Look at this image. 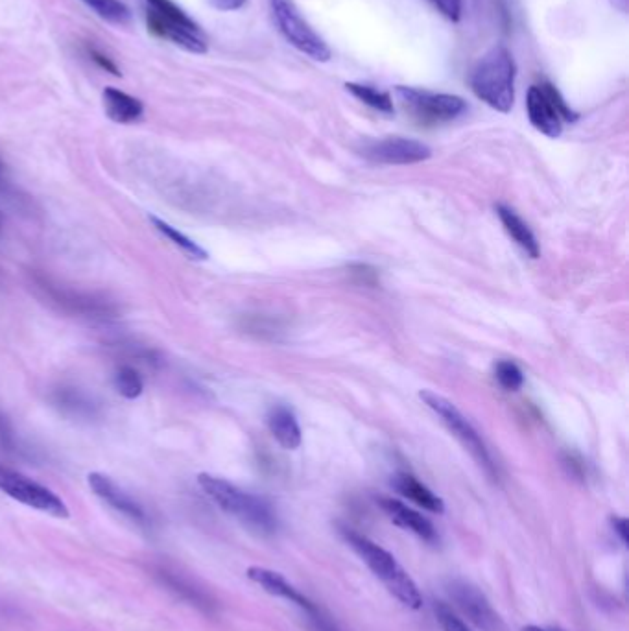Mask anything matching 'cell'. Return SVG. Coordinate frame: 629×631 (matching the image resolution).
<instances>
[{
  "mask_svg": "<svg viewBox=\"0 0 629 631\" xmlns=\"http://www.w3.org/2000/svg\"><path fill=\"white\" fill-rule=\"evenodd\" d=\"M198 484L203 493L224 512L233 515L244 526L262 536H272L279 528V517L272 504L259 495L237 488L224 478L202 473Z\"/></svg>",
  "mask_w": 629,
  "mask_h": 631,
  "instance_id": "cell-1",
  "label": "cell"
},
{
  "mask_svg": "<svg viewBox=\"0 0 629 631\" xmlns=\"http://www.w3.org/2000/svg\"><path fill=\"white\" fill-rule=\"evenodd\" d=\"M342 536L349 547L357 552L358 558L368 565L369 571L379 578L404 608L421 609L423 596L419 593V587L393 554L351 528H342Z\"/></svg>",
  "mask_w": 629,
  "mask_h": 631,
  "instance_id": "cell-2",
  "label": "cell"
},
{
  "mask_svg": "<svg viewBox=\"0 0 629 631\" xmlns=\"http://www.w3.org/2000/svg\"><path fill=\"white\" fill-rule=\"evenodd\" d=\"M515 76L517 65L510 50L504 45H497L476 61L469 76V85L489 108L510 113L515 102Z\"/></svg>",
  "mask_w": 629,
  "mask_h": 631,
  "instance_id": "cell-3",
  "label": "cell"
},
{
  "mask_svg": "<svg viewBox=\"0 0 629 631\" xmlns=\"http://www.w3.org/2000/svg\"><path fill=\"white\" fill-rule=\"evenodd\" d=\"M268 2H270L273 23L292 47L297 48L310 60L320 61V63L331 60L333 56L331 47L305 21V17L297 10L294 0H268Z\"/></svg>",
  "mask_w": 629,
  "mask_h": 631,
  "instance_id": "cell-4",
  "label": "cell"
},
{
  "mask_svg": "<svg viewBox=\"0 0 629 631\" xmlns=\"http://www.w3.org/2000/svg\"><path fill=\"white\" fill-rule=\"evenodd\" d=\"M395 98L412 119L425 126L451 122L467 111V102L460 96L432 93L408 85H397Z\"/></svg>",
  "mask_w": 629,
  "mask_h": 631,
  "instance_id": "cell-5",
  "label": "cell"
},
{
  "mask_svg": "<svg viewBox=\"0 0 629 631\" xmlns=\"http://www.w3.org/2000/svg\"><path fill=\"white\" fill-rule=\"evenodd\" d=\"M419 397L423 399V403L440 417L443 421V425L447 429L451 430L454 434V438L462 443L463 447L471 453V456L475 458L478 465L486 471L489 477L497 478V467L493 464V458L487 451L486 443L480 438V434L476 432L475 427L467 421V417L463 416L462 412L452 405L449 399L441 397L438 393L430 392V390H423L419 393Z\"/></svg>",
  "mask_w": 629,
  "mask_h": 631,
  "instance_id": "cell-6",
  "label": "cell"
},
{
  "mask_svg": "<svg viewBox=\"0 0 629 631\" xmlns=\"http://www.w3.org/2000/svg\"><path fill=\"white\" fill-rule=\"evenodd\" d=\"M526 109L535 130L552 139L563 133L565 122L578 120V113L569 108L558 89L548 82L532 85L528 89Z\"/></svg>",
  "mask_w": 629,
  "mask_h": 631,
  "instance_id": "cell-7",
  "label": "cell"
},
{
  "mask_svg": "<svg viewBox=\"0 0 629 631\" xmlns=\"http://www.w3.org/2000/svg\"><path fill=\"white\" fill-rule=\"evenodd\" d=\"M0 491L12 497L13 501L21 502L37 512L48 513L60 519H67L71 515L67 504L52 489L4 464H0Z\"/></svg>",
  "mask_w": 629,
  "mask_h": 631,
  "instance_id": "cell-8",
  "label": "cell"
},
{
  "mask_svg": "<svg viewBox=\"0 0 629 631\" xmlns=\"http://www.w3.org/2000/svg\"><path fill=\"white\" fill-rule=\"evenodd\" d=\"M248 578L253 584L262 587L268 595L279 596V598H285L288 602L296 604L297 608L307 613V617L316 626V630L338 631V628L333 624V620L329 619L307 596L301 595L296 587L286 580L283 574L264 569V567H250L248 569Z\"/></svg>",
  "mask_w": 629,
  "mask_h": 631,
  "instance_id": "cell-9",
  "label": "cell"
},
{
  "mask_svg": "<svg viewBox=\"0 0 629 631\" xmlns=\"http://www.w3.org/2000/svg\"><path fill=\"white\" fill-rule=\"evenodd\" d=\"M447 593L452 604L462 611L469 622H473L478 630L508 631L499 613L491 608L489 600L476 589L475 585L465 580H452L447 585Z\"/></svg>",
  "mask_w": 629,
  "mask_h": 631,
  "instance_id": "cell-10",
  "label": "cell"
},
{
  "mask_svg": "<svg viewBox=\"0 0 629 631\" xmlns=\"http://www.w3.org/2000/svg\"><path fill=\"white\" fill-rule=\"evenodd\" d=\"M360 154L380 165H416L430 159L432 150L427 144L419 143L416 139L386 137L379 141L364 143Z\"/></svg>",
  "mask_w": 629,
  "mask_h": 631,
  "instance_id": "cell-11",
  "label": "cell"
},
{
  "mask_svg": "<svg viewBox=\"0 0 629 631\" xmlns=\"http://www.w3.org/2000/svg\"><path fill=\"white\" fill-rule=\"evenodd\" d=\"M87 482H89V488L93 489L96 497L109 504L113 510L122 513L124 517H128L133 523L148 526L150 519H148L146 510L131 497L128 491L120 488L113 478L102 475V473H91L87 477Z\"/></svg>",
  "mask_w": 629,
  "mask_h": 631,
  "instance_id": "cell-12",
  "label": "cell"
},
{
  "mask_svg": "<svg viewBox=\"0 0 629 631\" xmlns=\"http://www.w3.org/2000/svg\"><path fill=\"white\" fill-rule=\"evenodd\" d=\"M148 28L154 32L155 36L165 37L190 54H205L207 52V41L203 37L200 26L198 28L183 26V24L170 21L159 13L148 10Z\"/></svg>",
  "mask_w": 629,
  "mask_h": 631,
  "instance_id": "cell-13",
  "label": "cell"
},
{
  "mask_svg": "<svg viewBox=\"0 0 629 631\" xmlns=\"http://www.w3.org/2000/svg\"><path fill=\"white\" fill-rule=\"evenodd\" d=\"M379 504L382 512L390 517L392 523L401 526L404 530H410L412 534H416L417 537H421L423 541H428V543H436L438 541V532H436L434 524L430 523L425 515L408 508L401 501L388 499V497L379 499Z\"/></svg>",
  "mask_w": 629,
  "mask_h": 631,
  "instance_id": "cell-14",
  "label": "cell"
},
{
  "mask_svg": "<svg viewBox=\"0 0 629 631\" xmlns=\"http://www.w3.org/2000/svg\"><path fill=\"white\" fill-rule=\"evenodd\" d=\"M104 111L107 119L117 122V124H131L143 117V102L135 96L128 95L115 87H106L102 93Z\"/></svg>",
  "mask_w": 629,
  "mask_h": 631,
  "instance_id": "cell-15",
  "label": "cell"
},
{
  "mask_svg": "<svg viewBox=\"0 0 629 631\" xmlns=\"http://www.w3.org/2000/svg\"><path fill=\"white\" fill-rule=\"evenodd\" d=\"M266 421H268V429L272 432L273 438L283 449L294 451L301 445V429L290 408L283 405L272 406Z\"/></svg>",
  "mask_w": 629,
  "mask_h": 631,
  "instance_id": "cell-16",
  "label": "cell"
},
{
  "mask_svg": "<svg viewBox=\"0 0 629 631\" xmlns=\"http://www.w3.org/2000/svg\"><path fill=\"white\" fill-rule=\"evenodd\" d=\"M392 486L395 491H399L408 501L416 502L417 506L425 508L428 512L443 513L445 504L436 493L421 484L414 475L410 473H397L392 478Z\"/></svg>",
  "mask_w": 629,
  "mask_h": 631,
  "instance_id": "cell-17",
  "label": "cell"
},
{
  "mask_svg": "<svg viewBox=\"0 0 629 631\" xmlns=\"http://www.w3.org/2000/svg\"><path fill=\"white\" fill-rule=\"evenodd\" d=\"M497 215H499L500 222L506 229V233L510 235L511 239L515 240V244L526 255H530L532 259H537L539 257V242L535 239L532 229L524 224L523 218L517 215L510 207L502 205V203L497 205Z\"/></svg>",
  "mask_w": 629,
  "mask_h": 631,
  "instance_id": "cell-18",
  "label": "cell"
},
{
  "mask_svg": "<svg viewBox=\"0 0 629 631\" xmlns=\"http://www.w3.org/2000/svg\"><path fill=\"white\" fill-rule=\"evenodd\" d=\"M157 574H159V578L163 580V584L167 585L170 591H174L176 595L190 602L192 606H198V608L203 609L211 608L209 596L205 595L202 589H198L196 585L190 584V580L183 578L178 572L161 569Z\"/></svg>",
  "mask_w": 629,
  "mask_h": 631,
  "instance_id": "cell-19",
  "label": "cell"
},
{
  "mask_svg": "<svg viewBox=\"0 0 629 631\" xmlns=\"http://www.w3.org/2000/svg\"><path fill=\"white\" fill-rule=\"evenodd\" d=\"M150 222L154 224L155 229H157L163 237H167L174 246H178L179 250L183 251V253H187L190 259L205 261V259L209 257L207 251L203 250L202 246H198L194 240L189 239L185 233H181L176 227L170 226L165 220H161V218H157V216H150Z\"/></svg>",
  "mask_w": 629,
  "mask_h": 631,
  "instance_id": "cell-20",
  "label": "cell"
},
{
  "mask_svg": "<svg viewBox=\"0 0 629 631\" xmlns=\"http://www.w3.org/2000/svg\"><path fill=\"white\" fill-rule=\"evenodd\" d=\"M345 89L355 98H358L362 104H366L369 108L377 109L380 113L392 115L393 111H395L393 98L386 91H379V89H375L371 85L353 84V82H347Z\"/></svg>",
  "mask_w": 629,
  "mask_h": 631,
  "instance_id": "cell-21",
  "label": "cell"
},
{
  "mask_svg": "<svg viewBox=\"0 0 629 631\" xmlns=\"http://www.w3.org/2000/svg\"><path fill=\"white\" fill-rule=\"evenodd\" d=\"M54 403L71 416L89 417L93 416V412H95L93 403L76 388H60L54 395Z\"/></svg>",
  "mask_w": 629,
  "mask_h": 631,
  "instance_id": "cell-22",
  "label": "cell"
},
{
  "mask_svg": "<svg viewBox=\"0 0 629 631\" xmlns=\"http://www.w3.org/2000/svg\"><path fill=\"white\" fill-rule=\"evenodd\" d=\"M93 12L107 23L126 26L131 23L130 8L120 0H82Z\"/></svg>",
  "mask_w": 629,
  "mask_h": 631,
  "instance_id": "cell-23",
  "label": "cell"
},
{
  "mask_svg": "<svg viewBox=\"0 0 629 631\" xmlns=\"http://www.w3.org/2000/svg\"><path fill=\"white\" fill-rule=\"evenodd\" d=\"M113 384H115V390L124 399H130V401L141 397L144 392L143 377L139 375V371L131 368V366H120L119 370L115 371Z\"/></svg>",
  "mask_w": 629,
  "mask_h": 631,
  "instance_id": "cell-24",
  "label": "cell"
},
{
  "mask_svg": "<svg viewBox=\"0 0 629 631\" xmlns=\"http://www.w3.org/2000/svg\"><path fill=\"white\" fill-rule=\"evenodd\" d=\"M495 377H497L500 386L508 392H517L524 382L523 371L515 362H510V360H500L495 364Z\"/></svg>",
  "mask_w": 629,
  "mask_h": 631,
  "instance_id": "cell-25",
  "label": "cell"
},
{
  "mask_svg": "<svg viewBox=\"0 0 629 631\" xmlns=\"http://www.w3.org/2000/svg\"><path fill=\"white\" fill-rule=\"evenodd\" d=\"M148 4H150L152 12L159 13V15L167 17L170 21H174V23L190 26V28H198V24L194 23L189 15L183 12L178 4H174L172 0H148Z\"/></svg>",
  "mask_w": 629,
  "mask_h": 631,
  "instance_id": "cell-26",
  "label": "cell"
},
{
  "mask_svg": "<svg viewBox=\"0 0 629 631\" xmlns=\"http://www.w3.org/2000/svg\"><path fill=\"white\" fill-rule=\"evenodd\" d=\"M436 617H438V622H440L441 630L443 631H471L469 630V626L463 622L458 615H454L452 613V609L447 606V604H443V602H438L436 604Z\"/></svg>",
  "mask_w": 629,
  "mask_h": 631,
  "instance_id": "cell-27",
  "label": "cell"
},
{
  "mask_svg": "<svg viewBox=\"0 0 629 631\" xmlns=\"http://www.w3.org/2000/svg\"><path fill=\"white\" fill-rule=\"evenodd\" d=\"M430 2L436 6V10L445 19H449L452 23H458L462 19V0H430Z\"/></svg>",
  "mask_w": 629,
  "mask_h": 631,
  "instance_id": "cell-28",
  "label": "cell"
},
{
  "mask_svg": "<svg viewBox=\"0 0 629 631\" xmlns=\"http://www.w3.org/2000/svg\"><path fill=\"white\" fill-rule=\"evenodd\" d=\"M0 447L8 453L15 451V434H13L12 423L2 412H0Z\"/></svg>",
  "mask_w": 629,
  "mask_h": 631,
  "instance_id": "cell-29",
  "label": "cell"
},
{
  "mask_svg": "<svg viewBox=\"0 0 629 631\" xmlns=\"http://www.w3.org/2000/svg\"><path fill=\"white\" fill-rule=\"evenodd\" d=\"M351 274L360 277V281L364 285H375L377 283V272L373 268H369L368 264H353L351 266Z\"/></svg>",
  "mask_w": 629,
  "mask_h": 631,
  "instance_id": "cell-30",
  "label": "cell"
},
{
  "mask_svg": "<svg viewBox=\"0 0 629 631\" xmlns=\"http://www.w3.org/2000/svg\"><path fill=\"white\" fill-rule=\"evenodd\" d=\"M611 524H613V530H615V534L620 537V541H622V545L624 547H628L629 543V523L626 517H613L611 519Z\"/></svg>",
  "mask_w": 629,
  "mask_h": 631,
  "instance_id": "cell-31",
  "label": "cell"
},
{
  "mask_svg": "<svg viewBox=\"0 0 629 631\" xmlns=\"http://www.w3.org/2000/svg\"><path fill=\"white\" fill-rule=\"evenodd\" d=\"M207 2L218 12H237L246 4V0H207Z\"/></svg>",
  "mask_w": 629,
  "mask_h": 631,
  "instance_id": "cell-32",
  "label": "cell"
},
{
  "mask_svg": "<svg viewBox=\"0 0 629 631\" xmlns=\"http://www.w3.org/2000/svg\"><path fill=\"white\" fill-rule=\"evenodd\" d=\"M91 56H93V60L102 67V69H106L107 72H111V74H115V76H120L119 67L113 63V61L109 60L107 56H104L102 52H98V50H91Z\"/></svg>",
  "mask_w": 629,
  "mask_h": 631,
  "instance_id": "cell-33",
  "label": "cell"
},
{
  "mask_svg": "<svg viewBox=\"0 0 629 631\" xmlns=\"http://www.w3.org/2000/svg\"><path fill=\"white\" fill-rule=\"evenodd\" d=\"M611 2V6L618 10L620 13H628L629 10V0H609Z\"/></svg>",
  "mask_w": 629,
  "mask_h": 631,
  "instance_id": "cell-34",
  "label": "cell"
},
{
  "mask_svg": "<svg viewBox=\"0 0 629 631\" xmlns=\"http://www.w3.org/2000/svg\"><path fill=\"white\" fill-rule=\"evenodd\" d=\"M523 631H548L543 630V628H539V626H526Z\"/></svg>",
  "mask_w": 629,
  "mask_h": 631,
  "instance_id": "cell-35",
  "label": "cell"
},
{
  "mask_svg": "<svg viewBox=\"0 0 629 631\" xmlns=\"http://www.w3.org/2000/svg\"><path fill=\"white\" fill-rule=\"evenodd\" d=\"M0 178H2V163H0Z\"/></svg>",
  "mask_w": 629,
  "mask_h": 631,
  "instance_id": "cell-36",
  "label": "cell"
},
{
  "mask_svg": "<svg viewBox=\"0 0 629 631\" xmlns=\"http://www.w3.org/2000/svg\"><path fill=\"white\" fill-rule=\"evenodd\" d=\"M552 631H558V630H552Z\"/></svg>",
  "mask_w": 629,
  "mask_h": 631,
  "instance_id": "cell-37",
  "label": "cell"
}]
</instances>
